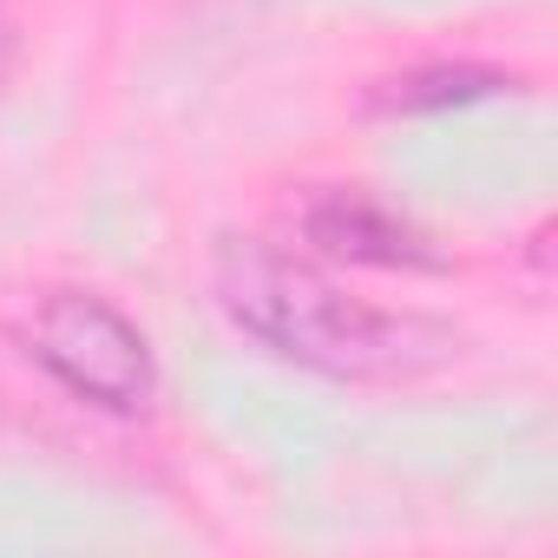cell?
<instances>
[{"label": "cell", "mask_w": 558, "mask_h": 558, "mask_svg": "<svg viewBox=\"0 0 558 558\" xmlns=\"http://www.w3.org/2000/svg\"><path fill=\"white\" fill-rule=\"evenodd\" d=\"M217 310L276 362L323 381H421L460 362V329L427 310H381L342 290L310 250L269 236H217L210 250Z\"/></svg>", "instance_id": "obj_1"}, {"label": "cell", "mask_w": 558, "mask_h": 558, "mask_svg": "<svg viewBox=\"0 0 558 558\" xmlns=\"http://www.w3.org/2000/svg\"><path fill=\"white\" fill-rule=\"evenodd\" d=\"M21 349L27 362L66 388L80 408L112 414V421H138L158 401V355L151 336L99 290L86 283H60L40 290V303L21 323Z\"/></svg>", "instance_id": "obj_2"}, {"label": "cell", "mask_w": 558, "mask_h": 558, "mask_svg": "<svg viewBox=\"0 0 558 558\" xmlns=\"http://www.w3.org/2000/svg\"><path fill=\"white\" fill-rule=\"evenodd\" d=\"M519 80L499 66H473V60H434L414 73H395L375 86V112H447V106H473L493 93H512Z\"/></svg>", "instance_id": "obj_4"}, {"label": "cell", "mask_w": 558, "mask_h": 558, "mask_svg": "<svg viewBox=\"0 0 558 558\" xmlns=\"http://www.w3.org/2000/svg\"><path fill=\"white\" fill-rule=\"evenodd\" d=\"M296 230L310 243L316 263H349V269H447V256L434 250V236L395 210L388 197L362 191V184H323L303 197Z\"/></svg>", "instance_id": "obj_3"}, {"label": "cell", "mask_w": 558, "mask_h": 558, "mask_svg": "<svg viewBox=\"0 0 558 558\" xmlns=\"http://www.w3.org/2000/svg\"><path fill=\"white\" fill-rule=\"evenodd\" d=\"M14 66H21V27L8 14V0H0V86L14 80Z\"/></svg>", "instance_id": "obj_5"}]
</instances>
